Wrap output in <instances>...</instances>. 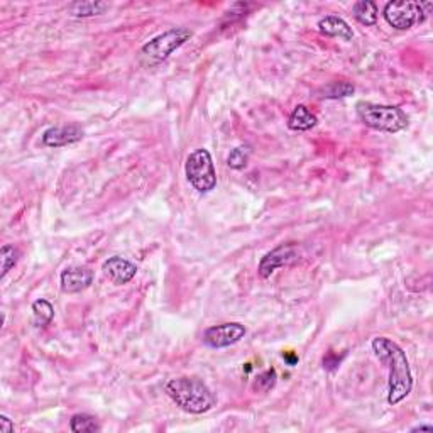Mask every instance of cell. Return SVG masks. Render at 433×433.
I'll use <instances>...</instances> for the list:
<instances>
[{
  "label": "cell",
  "instance_id": "cell-11",
  "mask_svg": "<svg viewBox=\"0 0 433 433\" xmlns=\"http://www.w3.org/2000/svg\"><path fill=\"white\" fill-rule=\"evenodd\" d=\"M104 274L107 276L113 285L120 286V285H127L129 281H132L137 274V266L134 262L127 261V259L119 258V255H113V258H109L107 261L104 262Z\"/></svg>",
  "mask_w": 433,
  "mask_h": 433
},
{
  "label": "cell",
  "instance_id": "cell-4",
  "mask_svg": "<svg viewBox=\"0 0 433 433\" xmlns=\"http://www.w3.org/2000/svg\"><path fill=\"white\" fill-rule=\"evenodd\" d=\"M191 36V31L187 29V27H173V29L145 42L139 53L141 60L148 66L159 65V63L168 60L176 49H180Z\"/></svg>",
  "mask_w": 433,
  "mask_h": 433
},
{
  "label": "cell",
  "instance_id": "cell-6",
  "mask_svg": "<svg viewBox=\"0 0 433 433\" xmlns=\"http://www.w3.org/2000/svg\"><path fill=\"white\" fill-rule=\"evenodd\" d=\"M432 3H421L415 0H393L384 6L383 15L389 26L397 31H408L415 24H421L427 17V10Z\"/></svg>",
  "mask_w": 433,
  "mask_h": 433
},
{
  "label": "cell",
  "instance_id": "cell-23",
  "mask_svg": "<svg viewBox=\"0 0 433 433\" xmlns=\"http://www.w3.org/2000/svg\"><path fill=\"white\" fill-rule=\"evenodd\" d=\"M0 432L2 433H13L14 432V423L7 418L6 415L0 416Z\"/></svg>",
  "mask_w": 433,
  "mask_h": 433
},
{
  "label": "cell",
  "instance_id": "cell-8",
  "mask_svg": "<svg viewBox=\"0 0 433 433\" xmlns=\"http://www.w3.org/2000/svg\"><path fill=\"white\" fill-rule=\"evenodd\" d=\"M300 259V253H298L297 244H281L276 249H273L271 253H267L265 258L259 262V276L261 278H269L278 267H285L293 265Z\"/></svg>",
  "mask_w": 433,
  "mask_h": 433
},
{
  "label": "cell",
  "instance_id": "cell-9",
  "mask_svg": "<svg viewBox=\"0 0 433 433\" xmlns=\"http://www.w3.org/2000/svg\"><path fill=\"white\" fill-rule=\"evenodd\" d=\"M84 139V129L80 125H61V127H49L42 134V144L46 148H63Z\"/></svg>",
  "mask_w": 433,
  "mask_h": 433
},
{
  "label": "cell",
  "instance_id": "cell-17",
  "mask_svg": "<svg viewBox=\"0 0 433 433\" xmlns=\"http://www.w3.org/2000/svg\"><path fill=\"white\" fill-rule=\"evenodd\" d=\"M70 430L73 433H84V432H98L100 425L95 416L88 415V413H77L70 420Z\"/></svg>",
  "mask_w": 433,
  "mask_h": 433
},
{
  "label": "cell",
  "instance_id": "cell-25",
  "mask_svg": "<svg viewBox=\"0 0 433 433\" xmlns=\"http://www.w3.org/2000/svg\"><path fill=\"white\" fill-rule=\"evenodd\" d=\"M411 432H433V427H430V425H421V427L411 428Z\"/></svg>",
  "mask_w": 433,
  "mask_h": 433
},
{
  "label": "cell",
  "instance_id": "cell-10",
  "mask_svg": "<svg viewBox=\"0 0 433 433\" xmlns=\"http://www.w3.org/2000/svg\"><path fill=\"white\" fill-rule=\"evenodd\" d=\"M93 283V271L88 267L72 266L66 267L60 276L61 290L65 293H80Z\"/></svg>",
  "mask_w": 433,
  "mask_h": 433
},
{
  "label": "cell",
  "instance_id": "cell-21",
  "mask_svg": "<svg viewBox=\"0 0 433 433\" xmlns=\"http://www.w3.org/2000/svg\"><path fill=\"white\" fill-rule=\"evenodd\" d=\"M276 371L274 369H267V371L261 372L254 381V389L258 393H267L269 389H273L276 386Z\"/></svg>",
  "mask_w": 433,
  "mask_h": 433
},
{
  "label": "cell",
  "instance_id": "cell-3",
  "mask_svg": "<svg viewBox=\"0 0 433 433\" xmlns=\"http://www.w3.org/2000/svg\"><path fill=\"white\" fill-rule=\"evenodd\" d=\"M356 112L365 127L379 132L396 134L408 127V116L400 107L377 105L371 102H357Z\"/></svg>",
  "mask_w": 433,
  "mask_h": 433
},
{
  "label": "cell",
  "instance_id": "cell-15",
  "mask_svg": "<svg viewBox=\"0 0 433 433\" xmlns=\"http://www.w3.org/2000/svg\"><path fill=\"white\" fill-rule=\"evenodd\" d=\"M109 7L107 2H73L70 3L68 13L73 17H93L104 14Z\"/></svg>",
  "mask_w": 433,
  "mask_h": 433
},
{
  "label": "cell",
  "instance_id": "cell-20",
  "mask_svg": "<svg viewBox=\"0 0 433 433\" xmlns=\"http://www.w3.org/2000/svg\"><path fill=\"white\" fill-rule=\"evenodd\" d=\"M249 157H251V145L247 144L237 145V148L232 149L229 157H227V166L232 169L246 168V164L249 163Z\"/></svg>",
  "mask_w": 433,
  "mask_h": 433
},
{
  "label": "cell",
  "instance_id": "cell-16",
  "mask_svg": "<svg viewBox=\"0 0 433 433\" xmlns=\"http://www.w3.org/2000/svg\"><path fill=\"white\" fill-rule=\"evenodd\" d=\"M33 315H34V325L36 326H46L53 322L54 318V306L51 305L45 298H39L33 303Z\"/></svg>",
  "mask_w": 433,
  "mask_h": 433
},
{
  "label": "cell",
  "instance_id": "cell-13",
  "mask_svg": "<svg viewBox=\"0 0 433 433\" xmlns=\"http://www.w3.org/2000/svg\"><path fill=\"white\" fill-rule=\"evenodd\" d=\"M318 124L317 116L310 110L306 105H297L293 109V112L290 113L288 119V129L297 132H305L313 129Z\"/></svg>",
  "mask_w": 433,
  "mask_h": 433
},
{
  "label": "cell",
  "instance_id": "cell-14",
  "mask_svg": "<svg viewBox=\"0 0 433 433\" xmlns=\"http://www.w3.org/2000/svg\"><path fill=\"white\" fill-rule=\"evenodd\" d=\"M352 14L362 26H374L377 22V10L376 2L372 0H359L352 6Z\"/></svg>",
  "mask_w": 433,
  "mask_h": 433
},
{
  "label": "cell",
  "instance_id": "cell-2",
  "mask_svg": "<svg viewBox=\"0 0 433 433\" xmlns=\"http://www.w3.org/2000/svg\"><path fill=\"white\" fill-rule=\"evenodd\" d=\"M168 396L184 411L202 415L215 407L216 397L203 381L196 377H178L166 383Z\"/></svg>",
  "mask_w": 433,
  "mask_h": 433
},
{
  "label": "cell",
  "instance_id": "cell-12",
  "mask_svg": "<svg viewBox=\"0 0 433 433\" xmlns=\"http://www.w3.org/2000/svg\"><path fill=\"white\" fill-rule=\"evenodd\" d=\"M318 31L324 36L338 38L342 41H352L354 38V31L349 26V22L342 17H337V15H325L324 19H320L318 21Z\"/></svg>",
  "mask_w": 433,
  "mask_h": 433
},
{
  "label": "cell",
  "instance_id": "cell-18",
  "mask_svg": "<svg viewBox=\"0 0 433 433\" xmlns=\"http://www.w3.org/2000/svg\"><path fill=\"white\" fill-rule=\"evenodd\" d=\"M354 93V85L349 81H333V84L324 86L320 90L322 98H329V100H336V98H344Z\"/></svg>",
  "mask_w": 433,
  "mask_h": 433
},
{
  "label": "cell",
  "instance_id": "cell-24",
  "mask_svg": "<svg viewBox=\"0 0 433 433\" xmlns=\"http://www.w3.org/2000/svg\"><path fill=\"white\" fill-rule=\"evenodd\" d=\"M283 359L288 362L290 365H294L298 362V356H297V354H293V352H288V354H283Z\"/></svg>",
  "mask_w": 433,
  "mask_h": 433
},
{
  "label": "cell",
  "instance_id": "cell-7",
  "mask_svg": "<svg viewBox=\"0 0 433 433\" xmlns=\"http://www.w3.org/2000/svg\"><path fill=\"white\" fill-rule=\"evenodd\" d=\"M246 326L239 322H229V324L214 325L205 330L203 344L210 349H223L241 342L246 337Z\"/></svg>",
  "mask_w": 433,
  "mask_h": 433
},
{
  "label": "cell",
  "instance_id": "cell-1",
  "mask_svg": "<svg viewBox=\"0 0 433 433\" xmlns=\"http://www.w3.org/2000/svg\"><path fill=\"white\" fill-rule=\"evenodd\" d=\"M372 350L388 369V403L395 407L408 397L413 389V374L407 352L388 337L374 338Z\"/></svg>",
  "mask_w": 433,
  "mask_h": 433
},
{
  "label": "cell",
  "instance_id": "cell-19",
  "mask_svg": "<svg viewBox=\"0 0 433 433\" xmlns=\"http://www.w3.org/2000/svg\"><path fill=\"white\" fill-rule=\"evenodd\" d=\"M19 258H21V253H19L17 247H14L13 244L2 246V249H0V261H2V273H0V276L2 278L6 276V274L17 265Z\"/></svg>",
  "mask_w": 433,
  "mask_h": 433
},
{
  "label": "cell",
  "instance_id": "cell-22",
  "mask_svg": "<svg viewBox=\"0 0 433 433\" xmlns=\"http://www.w3.org/2000/svg\"><path fill=\"white\" fill-rule=\"evenodd\" d=\"M342 357L344 356L338 357L336 352H329L324 357V368L326 369V371H336V369H338V365H340Z\"/></svg>",
  "mask_w": 433,
  "mask_h": 433
},
{
  "label": "cell",
  "instance_id": "cell-5",
  "mask_svg": "<svg viewBox=\"0 0 433 433\" xmlns=\"http://www.w3.org/2000/svg\"><path fill=\"white\" fill-rule=\"evenodd\" d=\"M188 183L198 193H210L216 187V171L208 149H196L184 163Z\"/></svg>",
  "mask_w": 433,
  "mask_h": 433
}]
</instances>
